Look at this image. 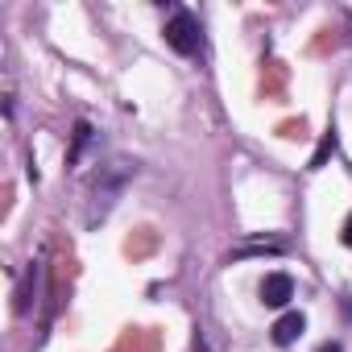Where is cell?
<instances>
[{
  "label": "cell",
  "mask_w": 352,
  "mask_h": 352,
  "mask_svg": "<svg viewBox=\"0 0 352 352\" xmlns=\"http://www.w3.org/2000/svg\"><path fill=\"white\" fill-rule=\"evenodd\" d=\"M137 179V162L133 157H112L96 170V179H91V191H87V208H83V224L87 228H100L112 208L120 204V195L129 191V183Z\"/></svg>",
  "instance_id": "obj_1"
},
{
  "label": "cell",
  "mask_w": 352,
  "mask_h": 352,
  "mask_svg": "<svg viewBox=\"0 0 352 352\" xmlns=\"http://www.w3.org/2000/svg\"><path fill=\"white\" fill-rule=\"evenodd\" d=\"M162 34H166V46H170L174 54H183V58H195V54L204 50V25H199V17L187 13V9H170Z\"/></svg>",
  "instance_id": "obj_2"
},
{
  "label": "cell",
  "mask_w": 352,
  "mask_h": 352,
  "mask_svg": "<svg viewBox=\"0 0 352 352\" xmlns=\"http://www.w3.org/2000/svg\"><path fill=\"white\" fill-rule=\"evenodd\" d=\"M42 274H46L42 261H30V265H25L17 290H13V311H17V315H30V311H34V302H38V294H42Z\"/></svg>",
  "instance_id": "obj_3"
},
{
  "label": "cell",
  "mask_w": 352,
  "mask_h": 352,
  "mask_svg": "<svg viewBox=\"0 0 352 352\" xmlns=\"http://www.w3.org/2000/svg\"><path fill=\"white\" fill-rule=\"evenodd\" d=\"M290 298H294V278H290V274L274 270V274L261 278V302H265V307L282 311V307H290Z\"/></svg>",
  "instance_id": "obj_4"
},
{
  "label": "cell",
  "mask_w": 352,
  "mask_h": 352,
  "mask_svg": "<svg viewBox=\"0 0 352 352\" xmlns=\"http://www.w3.org/2000/svg\"><path fill=\"white\" fill-rule=\"evenodd\" d=\"M302 331H307V315H302V311H282V315H278V323L270 327V336H274V344H278V348H290Z\"/></svg>",
  "instance_id": "obj_5"
},
{
  "label": "cell",
  "mask_w": 352,
  "mask_h": 352,
  "mask_svg": "<svg viewBox=\"0 0 352 352\" xmlns=\"http://www.w3.org/2000/svg\"><path fill=\"white\" fill-rule=\"evenodd\" d=\"M278 253H286V241H278V236H253V241L232 245V257L236 261L241 257H278Z\"/></svg>",
  "instance_id": "obj_6"
},
{
  "label": "cell",
  "mask_w": 352,
  "mask_h": 352,
  "mask_svg": "<svg viewBox=\"0 0 352 352\" xmlns=\"http://www.w3.org/2000/svg\"><path fill=\"white\" fill-rule=\"evenodd\" d=\"M91 141H96V129H91L87 120H79V124H75V133H71V149H67V170L83 162V153H87V145H91Z\"/></svg>",
  "instance_id": "obj_7"
},
{
  "label": "cell",
  "mask_w": 352,
  "mask_h": 352,
  "mask_svg": "<svg viewBox=\"0 0 352 352\" xmlns=\"http://www.w3.org/2000/svg\"><path fill=\"white\" fill-rule=\"evenodd\" d=\"M336 145H340V133H336V124H327V133L319 137V149L311 153V162H307V170H323V166H327V157L336 153Z\"/></svg>",
  "instance_id": "obj_8"
},
{
  "label": "cell",
  "mask_w": 352,
  "mask_h": 352,
  "mask_svg": "<svg viewBox=\"0 0 352 352\" xmlns=\"http://www.w3.org/2000/svg\"><path fill=\"white\" fill-rule=\"evenodd\" d=\"M340 241L352 249V212H348V220H344V228H340Z\"/></svg>",
  "instance_id": "obj_9"
},
{
  "label": "cell",
  "mask_w": 352,
  "mask_h": 352,
  "mask_svg": "<svg viewBox=\"0 0 352 352\" xmlns=\"http://www.w3.org/2000/svg\"><path fill=\"white\" fill-rule=\"evenodd\" d=\"M315 352H344V344H340V340H327V344H323V348H315Z\"/></svg>",
  "instance_id": "obj_10"
}]
</instances>
